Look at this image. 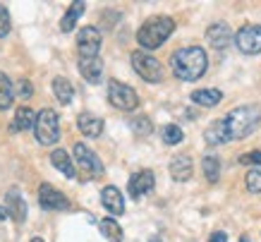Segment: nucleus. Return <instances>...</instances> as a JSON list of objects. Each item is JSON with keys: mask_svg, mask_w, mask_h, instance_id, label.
Returning <instances> with one entry per match:
<instances>
[{"mask_svg": "<svg viewBox=\"0 0 261 242\" xmlns=\"http://www.w3.org/2000/svg\"><path fill=\"white\" fill-rule=\"evenodd\" d=\"M261 123V108L259 106H238L232 108L225 117L214 120L211 125L204 130V139L211 147L218 144H228L235 139H245L259 127Z\"/></svg>", "mask_w": 261, "mask_h": 242, "instance_id": "nucleus-1", "label": "nucleus"}, {"mask_svg": "<svg viewBox=\"0 0 261 242\" xmlns=\"http://www.w3.org/2000/svg\"><path fill=\"white\" fill-rule=\"evenodd\" d=\"M170 67H173L175 77L182 79V82H197L199 77L206 75L208 55L199 46H185L170 55Z\"/></svg>", "mask_w": 261, "mask_h": 242, "instance_id": "nucleus-2", "label": "nucleus"}, {"mask_svg": "<svg viewBox=\"0 0 261 242\" xmlns=\"http://www.w3.org/2000/svg\"><path fill=\"white\" fill-rule=\"evenodd\" d=\"M175 32V19L168 15H156V17H149L146 22L139 27L137 32V43L146 51H153V48L163 46L170 34Z\"/></svg>", "mask_w": 261, "mask_h": 242, "instance_id": "nucleus-3", "label": "nucleus"}, {"mask_svg": "<svg viewBox=\"0 0 261 242\" xmlns=\"http://www.w3.org/2000/svg\"><path fill=\"white\" fill-rule=\"evenodd\" d=\"M34 137L41 147H50L60 139V117L53 108H43L34 123Z\"/></svg>", "mask_w": 261, "mask_h": 242, "instance_id": "nucleus-4", "label": "nucleus"}, {"mask_svg": "<svg viewBox=\"0 0 261 242\" xmlns=\"http://www.w3.org/2000/svg\"><path fill=\"white\" fill-rule=\"evenodd\" d=\"M108 101H111L113 108L129 113V110H135L139 106V96H137V91L129 84L118 82V79H111L108 82Z\"/></svg>", "mask_w": 261, "mask_h": 242, "instance_id": "nucleus-5", "label": "nucleus"}, {"mask_svg": "<svg viewBox=\"0 0 261 242\" xmlns=\"http://www.w3.org/2000/svg\"><path fill=\"white\" fill-rule=\"evenodd\" d=\"M132 67H135V72L144 82H151V84L163 82V67H161V63L153 55L144 53V51H135L132 53Z\"/></svg>", "mask_w": 261, "mask_h": 242, "instance_id": "nucleus-6", "label": "nucleus"}, {"mask_svg": "<svg viewBox=\"0 0 261 242\" xmlns=\"http://www.w3.org/2000/svg\"><path fill=\"white\" fill-rule=\"evenodd\" d=\"M235 46H238L240 53L245 55L261 53V24H245L235 34Z\"/></svg>", "mask_w": 261, "mask_h": 242, "instance_id": "nucleus-7", "label": "nucleus"}, {"mask_svg": "<svg viewBox=\"0 0 261 242\" xmlns=\"http://www.w3.org/2000/svg\"><path fill=\"white\" fill-rule=\"evenodd\" d=\"M101 32L96 27H82L80 34H77V51H80V58H98V51H101Z\"/></svg>", "mask_w": 261, "mask_h": 242, "instance_id": "nucleus-8", "label": "nucleus"}, {"mask_svg": "<svg viewBox=\"0 0 261 242\" xmlns=\"http://www.w3.org/2000/svg\"><path fill=\"white\" fill-rule=\"evenodd\" d=\"M39 204H41V209H46V211H67L70 209V199H67V195L60 192L58 187H53V185H48V182H41Z\"/></svg>", "mask_w": 261, "mask_h": 242, "instance_id": "nucleus-9", "label": "nucleus"}, {"mask_svg": "<svg viewBox=\"0 0 261 242\" xmlns=\"http://www.w3.org/2000/svg\"><path fill=\"white\" fill-rule=\"evenodd\" d=\"M74 158H77L80 168L87 173V175H91V178H98V175H103L101 158L96 156V154L87 147V144H82V141H77V144H74Z\"/></svg>", "mask_w": 261, "mask_h": 242, "instance_id": "nucleus-10", "label": "nucleus"}, {"mask_svg": "<svg viewBox=\"0 0 261 242\" xmlns=\"http://www.w3.org/2000/svg\"><path fill=\"white\" fill-rule=\"evenodd\" d=\"M153 187H156V175H153V171H149V168L137 171L135 175L129 178V182H127V189H129V197H132V199H142V197H146L149 192H153Z\"/></svg>", "mask_w": 261, "mask_h": 242, "instance_id": "nucleus-11", "label": "nucleus"}, {"mask_svg": "<svg viewBox=\"0 0 261 242\" xmlns=\"http://www.w3.org/2000/svg\"><path fill=\"white\" fill-rule=\"evenodd\" d=\"M5 209H8L10 219L15 221V223H24L27 221V202H24V197L19 189H8V195H5Z\"/></svg>", "mask_w": 261, "mask_h": 242, "instance_id": "nucleus-12", "label": "nucleus"}, {"mask_svg": "<svg viewBox=\"0 0 261 242\" xmlns=\"http://www.w3.org/2000/svg\"><path fill=\"white\" fill-rule=\"evenodd\" d=\"M206 41H208L216 51H225V48L230 46V41H232V32H230V27L225 22H216L206 29Z\"/></svg>", "mask_w": 261, "mask_h": 242, "instance_id": "nucleus-13", "label": "nucleus"}, {"mask_svg": "<svg viewBox=\"0 0 261 242\" xmlns=\"http://www.w3.org/2000/svg\"><path fill=\"white\" fill-rule=\"evenodd\" d=\"M192 173H194V163L187 154H180L170 161V178L175 182H190L192 180Z\"/></svg>", "mask_w": 261, "mask_h": 242, "instance_id": "nucleus-14", "label": "nucleus"}, {"mask_svg": "<svg viewBox=\"0 0 261 242\" xmlns=\"http://www.w3.org/2000/svg\"><path fill=\"white\" fill-rule=\"evenodd\" d=\"M101 204H103V209L111 211L113 216H120V213H125V199H122V192H120L118 187H113V185L103 187V192H101Z\"/></svg>", "mask_w": 261, "mask_h": 242, "instance_id": "nucleus-15", "label": "nucleus"}, {"mask_svg": "<svg viewBox=\"0 0 261 242\" xmlns=\"http://www.w3.org/2000/svg\"><path fill=\"white\" fill-rule=\"evenodd\" d=\"M77 130H80L84 137H101L103 132V120L98 115H94V113H80V117H77Z\"/></svg>", "mask_w": 261, "mask_h": 242, "instance_id": "nucleus-16", "label": "nucleus"}, {"mask_svg": "<svg viewBox=\"0 0 261 242\" xmlns=\"http://www.w3.org/2000/svg\"><path fill=\"white\" fill-rule=\"evenodd\" d=\"M80 75L91 84H98L103 75V63L101 58H80Z\"/></svg>", "mask_w": 261, "mask_h": 242, "instance_id": "nucleus-17", "label": "nucleus"}, {"mask_svg": "<svg viewBox=\"0 0 261 242\" xmlns=\"http://www.w3.org/2000/svg\"><path fill=\"white\" fill-rule=\"evenodd\" d=\"M50 163L56 171H60L65 178H74L77 171H74V163H72V158L67 156V151L65 149H53L50 151Z\"/></svg>", "mask_w": 261, "mask_h": 242, "instance_id": "nucleus-18", "label": "nucleus"}, {"mask_svg": "<svg viewBox=\"0 0 261 242\" xmlns=\"http://www.w3.org/2000/svg\"><path fill=\"white\" fill-rule=\"evenodd\" d=\"M190 99L197 106H204V108H214V106H218L223 99V94L218 91V89H197V91H192Z\"/></svg>", "mask_w": 261, "mask_h": 242, "instance_id": "nucleus-19", "label": "nucleus"}, {"mask_svg": "<svg viewBox=\"0 0 261 242\" xmlns=\"http://www.w3.org/2000/svg\"><path fill=\"white\" fill-rule=\"evenodd\" d=\"M34 123H36V115L29 106H19L15 113V120H12V132H24V130H34Z\"/></svg>", "mask_w": 261, "mask_h": 242, "instance_id": "nucleus-20", "label": "nucleus"}, {"mask_svg": "<svg viewBox=\"0 0 261 242\" xmlns=\"http://www.w3.org/2000/svg\"><path fill=\"white\" fill-rule=\"evenodd\" d=\"M84 10H87V3H82V0H74L70 5V10H67V15L60 19V32H72L74 29V24H77V19H80L82 15H84Z\"/></svg>", "mask_w": 261, "mask_h": 242, "instance_id": "nucleus-21", "label": "nucleus"}, {"mask_svg": "<svg viewBox=\"0 0 261 242\" xmlns=\"http://www.w3.org/2000/svg\"><path fill=\"white\" fill-rule=\"evenodd\" d=\"M53 94L63 106H67L72 101V96H74V86L67 77H56L53 79Z\"/></svg>", "mask_w": 261, "mask_h": 242, "instance_id": "nucleus-22", "label": "nucleus"}, {"mask_svg": "<svg viewBox=\"0 0 261 242\" xmlns=\"http://www.w3.org/2000/svg\"><path fill=\"white\" fill-rule=\"evenodd\" d=\"M98 230L108 242H122V228L115 219H101L98 221Z\"/></svg>", "mask_w": 261, "mask_h": 242, "instance_id": "nucleus-23", "label": "nucleus"}, {"mask_svg": "<svg viewBox=\"0 0 261 242\" xmlns=\"http://www.w3.org/2000/svg\"><path fill=\"white\" fill-rule=\"evenodd\" d=\"M12 99H15V89H12V82L5 72L0 70V110H8L12 106Z\"/></svg>", "mask_w": 261, "mask_h": 242, "instance_id": "nucleus-24", "label": "nucleus"}, {"mask_svg": "<svg viewBox=\"0 0 261 242\" xmlns=\"http://www.w3.org/2000/svg\"><path fill=\"white\" fill-rule=\"evenodd\" d=\"M201 171L208 182H218L221 178V158L218 156H204L201 158Z\"/></svg>", "mask_w": 261, "mask_h": 242, "instance_id": "nucleus-25", "label": "nucleus"}, {"mask_svg": "<svg viewBox=\"0 0 261 242\" xmlns=\"http://www.w3.org/2000/svg\"><path fill=\"white\" fill-rule=\"evenodd\" d=\"M161 137H163V144H168V147H175V144H180L182 139H185V132L180 130V125H166L163 130H161Z\"/></svg>", "mask_w": 261, "mask_h": 242, "instance_id": "nucleus-26", "label": "nucleus"}, {"mask_svg": "<svg viewBox=\"0 0 261 242\" xmlns=\"http://www.w3.org/2000/svg\"><path fill=\"white\" fill-rule=\"evenodd\" d=\"M245 185L252 195H261V168H249L245 178Z\"/></svg>", "mask_w": 261, "mask_h": 242, "instance_id": "nucleus-27", "label": "nucleus"}, {"mask_svg": "<svg viewBox=\"0 0 261 242\" xmlns=\"http://www.w3.org/2000/svg\"><path fill=\"white\" fill-rule=\"evenodd\" d=\"M132 130H135L137 134H142V137H146V134L153 132V125H151V120H149V117L142 115V117H135V120H132Z\"/></svg>", "mask_w": 261, "mask_h": 242, "instance_id": "nucleus-28", "label": "nucleus"}, {"mask_svg": "<svg viewBox=\"0 0 261 242\" xmlns=\"http://www.w3.org/2000/svg\"><path fill=\"white\" fill-rule=\"evenodd\" d=\"M10 29H12V19H10V12H8V8H5V5L0 3V39H3V36H8Z\"/></svg>", "mask_w": 261, "mask_h": 242, "instance_id": "nucleus-29", "label": "nucleus"}, {"mask_svg": "<svg viewBox=\"0 0 261 242\" xmlns=\"http://www.w3.org/2000/svg\"><path fill=\"white\" fill-rule=\"evenodd\" d=\"M240 165H254V168H261V151H247L238 158Z\"/></svg>", "mask_w": 261, "mask_h": 242, "instance_id": "nucleus-30", "label": "nucleus"}, {"mask_svg": "<svg viewBox=\"0 0 261 242\" xmlns=\"http://www.w3.org/2000/svg\"><path fill=\"white\" fill-rule=\"evenodd\" d=\"M15 94L19 96V99H24V101H27V99H32V96H34V86H32V82H29V79H19V82H17Z\"/></svg>", "mask_w": 261, "mask_h": 242, "instance_id": "nucleus-31", "label": "nucleus"}, {"mask_svg": "<svg viewBox=\"0 0 261 242\" xmlns=\"http://www.w3.org/2000/svg\"><path fill=\"white\" fill-rule=\"evenodd\" d=\"M228 240V235L223 233V230H218V233H211V240L208 242H225Z\"/></svg>", "mask_w": 261, "mask_h": 242, "instance_id": "nucleus-32", "label": "nucleus"}, {"mask_svg": "<svg viewBox=\"0 0 261 242\" xmlns=\"http://www.w3.org/2000/svg\"><path fill=\"white\" fill-rule=\"evenodd\" d=\"M10 213H8V209H5V206H0V221H5L8 219Z\"/></svg>", "mask_w": 261, "mask_h": 242, "instance_id": "nucleus-33", "label": "nucleus"}, {"mask_svg": "<svg viewBox=\"0 0 261 242\" xmlns=\"http://www.w3.org/2000/svg\"><path fill=\"white\" fill-rule=\"evenodd\" d=\"M238 242H249V237H247V235H242V237H240Z\"/></svg>", "mask_w": 261, "mask_h": 242, "instance_id": "nucleus-34", "label": "nucleus"}, {"mask_svg": "<svg viewBox=\"0 0 261 242\" xmlns=\"http://www.w3.org/2000/svg\"><path fill=\"white\" fill-rule=\"evenodd\" d=\"M29 242H43V240H41V237H32V240H29Z\"/></svg>", "mask_w": 261, "mask_h": 242, "instance_id": "nucleus-35", "label": "nucleus"}, {"mask_svg": "<svg viewBox=\"0 0 261 242\" xmlns=\"http://www.w3.org/2000/svg\"><path fill=\"white\" fill-rule=\"evenodd\" d=\"M151 242H163V240H159V237H153V240H151Z\"/></svg>", "mask_w": 261, "mask_h": 242, "instance_id": "nucleus-36", "label": "nucleus"}]
</instances>
